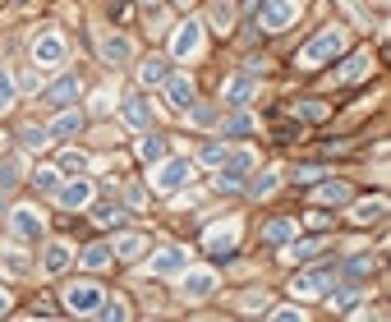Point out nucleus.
<instances>
[{
	"label": "nucleus",
	"instance_id": "obj_41",
	"mask_svg": "<svg viewBox=\"0 0 391 322\" xmlns=\"http://www.w3.org/2000/svg\"><path fill=\"white\" fill-rule=\"evenodd\" d=\"M189 120H194V124H203V129H208V124H216V111H212V106H203V102H198V106H189Z\"/></svg>",
	"mask_w": 391,
	"mask_h": 322
},
{
	"label": "nucleus",
	"instance_id": "obj_51",
	"mask_svg": "<svg viewBox=\"0 0 391 322\" xmlns=\"http://www.w3.org/2000/svg\"><path fill=\"white\" fill-rule=\"evenodd\" d=\"M175 5H194V0H175Z\"/></svg>",
	"mask_w": 391,
	"mask_h": 322
},
{
	"label": "nucleus",
	"instance_id": "obj_13",
	"mask_svg": "<svg viewBox=\"0 0 391 322\" xmlns=\"http://www.w3.org/2000/svg\"><path fill=\"white\" fill-rule=\"evenodd\" d=\"M166 78H170V65H166L161 56H148V60L138 65V83H143V88H161Z\"/></svg>",
	"mask_w": 391,
	"mask_h": 322
},
{
	"label": "nucleus",
	"instance_id": "obj_5",
	"mask_svg": "<svg viewBox=\"0 0 391 322\" xmlns=\"http://www.w3.org/2000/svg\"><path fill=\"white\" fill-rule=\"evenodd\" d=\"M184 180H189V161H180V157H166V161H157V170H152V184H157L161 194L180 189Z\"/></svg>",
	"mask_w": 391,
	"mask_h": 322
},
{
	"label": "nucleus",
	"instance_id": "obj_23",
	"mask_svg": "<svg viewBox=\"0 0 391 322\" xmlns=\"http://www.w3.org/2000/svg\"><path fill=\"white\" fill-rule=\"evenodd\" d=\"M69 262H74V253H69V244H46V253H42V267L51 276H60L65 267H69Z\"/></svg>",
	"mask_w": 391,
	"mask_h": 322
},
{
	"label": "nucleus",
	"instance_id": "obj_50",
	"mask_svg": "<svg viewBox=\"0 0 391 322\" xmlns=\"http://www.w3.org/2000/svg\"><path fill=\"white\" fill-rule=\"evenodd\" d=\"M143 5H148V10H157V5H161V0H143Z\"/></svg>",
	"mask_w": 391,
	"mask_h": 322
},
{
	"label": "nucleus",
	"instance_id": "obj_10",
	"mask_svg": "<svg viewBox=\"0 0 391 322\" xmlns=\"http://www.w3.org/2000/svg\"><path fill=\"white\" fill-rule=\"evenodd\" d=\"M10 230H14L19 240H37V235H42V216H37V207H14Z\"/></svg>",
	"mask_w": 391,
	"mask_h": 322
},
{
	"label": "nucleus",
	"instance_id": "obj_42",
	"mask_svg": "<svg viewBox=\"0 0 391 322\" xmlns=\"http://www.w3.org/2000/svg\"><path fill=\"white\" fill-rule=\"evenodd\" d=\"M304 226H309V230H327L331 226V212H317V207H313V212H304Z\"/></svg>",
	"mask_w": 391,
	"mask_h": 322
},
{
	"label": "nucleus",
	"instance_id": "obj_8",
	"mask_svg": "<svg viewBox=\"0 0 391 322\" xmlns=\"http://www.w3.org/2000/svg\"><path fill=\"white\" fill-rule=\"evenodd\" d=\"M83 124H88V115H83V111H69V106H65L60 115H51L46 134H51V138H74L78 129H83Z\"/></svg>",
	"mask_w": 391,
	"mask_h": 322
},
{
	"label": "nucleus",
	"instance_id": "obj_43",
	"mask_svg": "<svg viewBox=\"0 0 391 322\" xmlns=\"http://www.w3.org/2000/svg\"><path fill=\"white\" fill-rule=\"evenodd\" d=\"M373 272V258H350L346 262V276H368Z\"/></svg>",
	"mask_w": 391,
	"mask_h": 322
},
{
	"label": "nucleus",
	"instance_id": "obj_37",
	"mask_svg": "<svg viewBox=\"0 0 391 322\" xmlns=\"http://www.w3.org/2000/svg\"><path fill=\"white\" fill-rule=\"evenodd\" d=\"M221 129H226L230 138H244V134H249V129H254V120H249L244 111H235V115H226V120H221Z\"/></svg>",
	"mask_w": 391,
	"mask_h": 322
},
{
	"label": "nucleus",
	"instance_id": "obj_44",
	"mask_svg": "<svg viewBox=\"0 0 391 322\" xmlns=\"http://www.w3.org/2000/svg\"><path fill=\"white\" fill-rule=\"evenodd\" d=\"M60 166H65V170H83V166H88V157H83V152H65Z\"/></svg>",
	"mask_w": 391,
	"mask_h": 322
},
{
	"label": "nucleus",
	"instance_id": "obj_16",
	"mask_svg": "<svg viewBox=\"0 0 391 322\" xmlns=\"http://www.w3.org/2000/svg\"><path fill=\"white\" fill-rule=\"evenodd\" d=\"M368 65H373V60H368L364 51H359V56H350V60H341V65H336V83H364Z\"/></svg>",
	"mask_w": 391,
	"mask_h": 322
},
{
	"label": "nucleus",
	"instance_id": "obj_18",
	"mask_svg": "<svg viewBox=\"0 0 391 322\" xmlns=\"http://www.w3.org/2000/svg\"><path fill=\"white\" fill-rule=\"evenodd\" d=\"M377 216H387V198H382V194H377V198H364L359 207L350 212V221H355V226H373Z\"/></svg>",
	"mask_w": 391,
	"mask_h": 322
},
{
	"label": "nucleus",
	"instance_id": "obj_29",
	"mask_svg": "<svg viewBox=\"0 0 391 322\" xmlns=\"http://www.w3.org/2000/svg\"><path fill=\"white\" fill-rule=\"evenodd\" d=\"M32 189H37V194H56V189H60V170L56 166H37L32 170Z\"/></svg>",
	"mask_w": 391,
	"mask_h": 322
},
{
	"label": "nucleus",
	"instance_id": "obj_39",
	"mask_svg": "<svg viewBox=\"0 0 391 322\" xmlns=\"http://www.w3.org/2000/svg\"><path fill=\"white\" fill-rule=\"evenodd\" d=\"M212 189H216V194H240V189H244V180H240V175H230V170H221Z\"/></svg>",
	"mask_w": 391,
	"mask_h": 322
},
{
	"label": "nucleus",
	"instance_id": "obj_40",
	"mask_svg": "<svg viewBox=\"0 0 391 322\" xmlns=\"http://www.w3.org/2000/svg\"><path fill=\"white\" fill-rule=\"evenodd\" d=\"M14 78H10V74H0V115H5V111H10V106H14Z\"/></svg>",
	"mask_w": 391,
	"mask_h": 322
},
{
	"label": "nucleus",
	"instance_id": "obj_47",
	"mask_svg": "<svg viewBox=\"0 0 391 322\" xmlns=\"http://www.w3.org/2000/svg\"><path fill=\"white\" fill-rule=\"evenodd\" d=\"M271 318H276V322H300L304 313H300V308H271Z\"/></svg>",
	"mask_w": 391,
	"mask_h": 322
},
{
	"label": "nucleus",
	"instance_id": "obj_24",
	"mask_svg": "<svg viewBox=\"0 0 391 322\" xmlns=\"http://www.w3.org/2000/svg\"><path fill=\"white\" fill-rule=\"evenodd\" d=\"M102 56H106L111 65H124L129 56H134V51H129V37H120V32H111V37L102 42Z\"/></svg>",
	"mask_w": 391,
	"mask_h": 322
},
{
	"label": "nucleus",
	"instance_id": "obj_35",
	"mask_svg": "<svg viewBox=\"0 0 391 322\" xmlns=\"http://www.w3.org/2000/svg\"><path fill=\"white\" fill-rule=\"evenodd\" d=\"M226 157H230L226 143H203V148H198V161H203V166H221Z\"/></svg>",
	"mask_w": 391,
	"mask_h": 322
},
{
	"label": "nucleus",
	"instance_id": "obj_14",
	"mask_svg": "<svg viewBox=\"0 0 391 322\" xmlns=\"http://www.w3.org/2000/svg\"><path fill=\"white\" fill-rule=\"evenodd\" d=\"M166 97H170V106H175V111H189V106H194V88H189V78L170 74V78H166Z\"/></svg>",
	"mask_w": 391,
	"mask_h": 322
},
{
	"label": "nucleus",
	"instance_id": "obj_19",
	"mask_svg": "<svg viewBox=\"0 0 391 322\" xmlns=\"http://www.w3.org/2000/svg\"><path fill=\"white\" fill-rule=\"evenodd\" d=\"M111 244H83V253H78V262H83V272H102V267H111Z\"/></svg>",
	"mask_w": 391,
	"mask_h": 322
},
{
	"label": "nucleus",
	"instance_id": "obj_34",
	"mask_svg": "<svg viewBox=\"0 0 391 322\" xmlns=\"http://www.w3.org/2000/svg\"><path fill=\"white\" fill-rule=\"evenodd\" d=\"M322 175H327L322 166H295V189H304V194H309V189H317V180H322Z\"/></svg>",
	"mask_w": 391,
	"mask_h": 322
},
{
	"label": "nucleus",
	"instance_id": "obj_25",
	"mask_svg": "<svg viewBox=\"0 0 391 322\" xmlns=\"http://www.w3.org/2000/svg\"><path fill=\"white\" fill-rule=\"evenodd\" d=\"M290 235H295V221H290V216H276V221L262 226V240H267V244H290Z\"/></svg>",
	"mask_w": 391,
	"mask_h": 322
},
{
	"label": "nucleus",
	"instance_id": "obj_20",
	"mask_svg": "<svg viewBox=\"0 0 391 322\" xmlns=\"http://www.w3.org/2000/svg\"><path fill=\"white\" fill-rule=\"evenodd\" d=\"M111 253H115V258H124V262L143 258V253H148V235H134V230H129V235H120V244L111 249Z\"/></svg>",
	"mask_w": 391,
	"mask_h": 322
},
{
	"label": "nucleus",
	"instance_id": "obj_31",
	"mask_svg": "<svg viewBox=\"0 0 391 322\" xmlns=\"http://www.w3.org/2000/svg\"><path fill=\"white\" fill-rule=\"evenodd\" d=\"M286 249V262H309L322 253V240H304V244H281Z\"/></svg>",
	"mask_w": 391,
	"mask_h": 322
},
{
	"label": "nucleus",
	"instance_id": "obj_6",
	"mask_svg": "<svg viewBox=\"0 0 391 322\" xmlns=\"http://www.w3.org/2000/svg\"><path fill=\"white\" fill-rule=\"evenodd\" d=\"M78 92H83V78L78 74H60L51 88H46V102H51L56 111H65V106H74L78 102Z\"/></svg>",
	"mask_w": 391,
	"mask_h": 322
},
{
	"label": "nucleus",
	"instance_id": "obj_38",
	"mask_svg": "<svg viewBox=\"0 0 391 322\" xmlns=\"http://www.w3.org/2000/svg\"><path fill=\"white\" fill-rule=\"evenodd\" d=\"M226 170H230V175H240V180H249L254 157H249V152H230V157H226Z\"/></svg>",
	"mask_w": 391,
	"mask_h": 322
},
{
	"label": "nucleus",
	"instance_id": "obj_30",
	"mask_svg": "<svg viewBox=\"0 0 391 322\" xmlns=\"http://www.w3.org/2000/svg\"><path fill=\"white\" fill-rule=\"evenodd\" d=\"M249 97H254V78H240V74H235L226 83V102H230V106H244Z\"/></svg>",
	"mask_w": 391,
	"mask_h": 322
},
{
	"label": "nucleus",
	"instance_id": "obj_49",
	"mask_svg": "<svg viewBox=\"0 0 391 322\" xmlns=\"http://www.w3.org/2000/svg\"><path fill=\"white\" fill-rule=\"evenodd\" d=\"M5 313H10V295H0V318H5Z\"/></svg>",
	"mask_w": 391,
	"mask_h": 322
},
{
	"label": "nucleus",
	"instance_id": "obj_12",
	"mask_svg": "<svg viewBox=\"0 0 391 322\" xmlns=\"http://www.w3.org/2000/svg\"><path fill=\"white\" fill-rule=\"evenodd\" d=\"M56 203L60 207H83V203H92V184L88 180H69L56 189Z\"/></svg>",
	"mask_w": 391,
	"mask_h": 322
},
{
	"label": "nucleus",
	"instance_id": "obj_9",
	"mask_svg": "<svg viewBox=\"0 0 391 322\" xmlns=\"http://www.w3.org/2000/svg\"><path fill=\"white\" fill-rule=\"evenodd\" d=\"M198 46H203V23H198V19H189V23L175 32V42H170V56H194Z\"/></svg>",
	"mask_w": 391,
	"mask_h": 322
},
{
	"label": "nucleus",
	"instance_id": "obj_36",
	"mask_svg": "<svg viewBox=\"0 0 391 322\" xmlns=\"http://www.w3.org/2000/svg\"><path fill=\"white\" fill-rule=\"evenodd\" d=\"M19 180H23V166H19V157H5V161H0V189H14Z\"/></svg>",
	"mask_w": 391,
	"mask_h": 322
},
{
	"label": "nucleus",
	"instance_id": "obj_3",
	"mask_svg": "<svg viewBox=\"0 0 391 322\" xmlns=\"http://www.w3.org/2000/svg\"><path fill=\"white\" fill-rule=\"evenodd\" d=\"M295 14H300V10H295V0H258V19H262L258 28L281 32V28L295 23Z\"/></svg>",
	"mask_w": 391,
	"mask_h": 322
},
{
	"label": "nucleus",
	"instance_id": "obj_46",
	"mask_svg": "<svg viewBox=\"0 0 391 322\" xmlns=\"http://www.w3.org/2000/svg\"><path fill=\"white\" fill-rule=\"evenodd\" d=\"M295 134H300V124H276V129H271V138H281V143H290Z\"/></svg>",
	"mask_w": 391,
	"mask_h": 322
},
{
	"label": "nucleus",
	"instance_id": "obj_28",
	"mask_svg": "<svg viewBox=\"0 0 391 322\" xmlns=\"http://www.w3.org/2000/svg\"><path fill=\"white\" fill-rule=\"evenodd\" d=\"M276 189H281V175H276V170H258V180L249 184V198H267Z\"/></svg>",
	"mask_w": 391,
	"mask_h": 322
},
{
	"label": "nucleus",
	"instance_id": "obj_33",
	"mask_svg": "<svg viewBox=\"0 0 391 322\" xmlns=\"http://www.w3.org/2000/svg\"><path fill=\"white\" fill-rule=\"evenodd\" d=\"M322 198H327V203H350V198H355V189H350V184H341V180H327V175H322Z\"/></svg>",
	"mask_w": 391,
	"mask_h": 322
},
{
	"label": "nucleus",
	"instance_id": "obj_7",
	"mask_svg": "<svg viewBox=\"0 0 391 322\" xmlns=\"http://www.w3.org/2000/svg\"><path fill=\"white\" fill-rule=\"evenodd\" d=\"M184 262H189V253H184L180 244H161L157 253H152V272L157 276H175V272H184Z\"/></svg>",
	"mask_w": 391,
	"mask_h": 322
},
{
	"label": "nucleus",
	"instance_id": "obj_1",
	"mask_svg": "<svg viewBox=\"0 0 391 322\" xmlns=\"http://www.w3.org/2000/svg\"><path fill=\"white\" fill-rule=\"evenodd\" d=\"M336 51H346V32H341V28H327V32H317V37H313L309 46H304V51L295 56V60H300L304 69H313V65L331 60Z\"/></svg>",
	"mask_w": 391,
	"mask_h": 322
},
{
	"label": "nucleus",
	"instance_id": "obj_22",
	"mask_svg": "<svg viewBox=\"0 0 391 322\" xmlns=\"http://www.w3.org/2000/svg\"><path fill=\"white\" fill-rule=\"evenodd\" d=\"M166 152H170V143H166L161 134H148L143 143H138V161H148V166H157V161H166Z\"/></svg>",
	"mask_w": 391,
	"mask_h": 322
},
{
	"label": "nucleus",
	"instance_id": "obj_48",
	"mask_svg": "<svg viewBox=\"0 0 391 322\" xmlns=\"http://www.w3.org/2000/svg\"><path fill=\"white\" fill-rule=\"evenodd\" d=\"M5 272H14V276H23V272H28V262L19 258V253H10V258H5Z\"/></svg>",
	"mask_w": 391,
	"mask_h": 322
},
{
	"label": "nucleus",
	"instance_id": "obj_32",
	"mask_svg": "<svg viewBox=\"0 0 391 322\" xmlns=\"http://www.w3.org/2000/svg\"><path fill=\"white\" fill-rule=\"evenodd\" d=\"M331 295V308H336V313H355V304H359V286H346V290H327Z\"/></svg>",
	"mask_w": 391,
	"mask_h": 322
},
{
	"label": "nucleus",
	"instance_id": "obj_4",
	"mask_svg": "<svg viewBox=\"0 0 391 322\" xmlns=\"http://www.w3.org/2000/svg\"><path fill=\"white\" fill-rule=\"evenodd\" d=\"M336 286V276L322 267V272H304V276H295V286H290V295L295 299H322V295Z\"/></svg>",
	"mask_w": 391,
	"mask_h": 322
},
{
	"label": "nucleus",
	"instance_id": "obj_26",
	"mask_svg": "<svg viewBox=\"0 0 391 322\" xmlns=\"http://www.w3.org/2000/svg\"><path fill=\"white\" fill-rule=\"evenodd\" d=\"M19 143H23L28 152H42L46 143H51V134H46L42 124H19Z\"/></svg>",
	"mask_w": 391,
	"mask_h": 322
},
{
	"label": "nucleus",
	"instance_id": "obj_17",
	"mask_svg": "<svg viewBox=\"0 0 391 322\" xmlns=\"http://www.w3.org/2000/svg\"><path fill=\"white\" fill-rule=\"evenodd\" d=\"M212 290H216V272H189L184 276V295L189 299H208Z\"/></svg>",
	"mask_w": 391,
	"mask_h": 322
},
{
	"label": "nucleus",
	"instance_id": "obj_2",
	"mask_svg": "<svg viewBox=\"0 0 391 322\" xmlns=\"http://www.w3.org/2000/svg\"><path fill=\"white\" fill-rule=\"evenodd\" d=\"M106 299L102 286H88V281H74V286H65V308L69 313H97Z\"/></svg>",
	"mask_w": 391,
	"mask_h": 322
},
{
	"label": "nucleus",
	"instance_id": "obj_15",
	"mask_svg": "<svg viewBox=\"0 0 391 322\" xmlns=\"http://www.w3.org/2000/svg\"><path fill=\"white\" fill-rule=\"evenodd\" d=\"M32 51H37V65H60L65 60V42L56 37V32H42Z\"/></svg>",
	"mask_w": 391,
	"mask_h": 322
},
{
	"label": "nucleus",
	"instance_id": "obj_11",
	"mask_svg": "<svg viewBox=\"0 0 391 322\" xmlns=\"http://www.w3.org/2000/svg\"><path fill=\"white\" fill-rule=\"evenodd\" d=\"M120 115H124L129 129H148V124H152V111H148V102H143L138 92H129V97L120 102Z\"/></svg>",
	"mask_w": 391,
	"mask_h": 322
},
{
	"label": "nucleus",
	"instance_id": "obj_21",
	"mask_svg": "<svg viewBox=\"0 0 391 322\" xmlns=\"http://www.w3.org/2000/svg\"><path fill=\"white\" fill-rule=\"evenodd\" d=\"M92 221L102 230H115V226H124L129 221V207H120V203H106V207H92Z\"/></svg>",
	"mask_w": 391,
	"mask_h": 322
},
{
	"label": "nucleus",
	"instance_id": "obj_27",
	"mask_svg": "<svg viewBox=\"0 0 391 322\" xmlns=\"http://www.w3.org/2000/svg\"><path fill=\"white\" fill-rule=\"evenodd\" d=\"M290 111H295V120H313V124L331 115V106H327V102H317V97H313V102H295Z\"/></svg>",
	"mask_w": 391,
	"mask_h": 322
},
{
	"label": "nucleus",
	"instance_id": "obj_45",
	"mask_svg": "<svg viewBox=\"0 0 391 322\" xmlns=\"http://www.w3.org/2000/svg\"><path fill=\"white\" fill-rule=\"evenodd\" d=\"M120 198L129 203V207H134V203H143V189H138V184H129L124 180V189H120Z\"/></svg>",
	"mask_w": 391,
	"mask_h": 322
}]
</instances>
